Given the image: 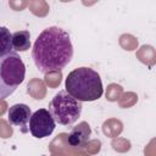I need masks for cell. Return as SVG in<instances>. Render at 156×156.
Segmentation results:
<instances>
[{
  "label": "cell",
  "mask_w": 156,
  "mask_h": 156,
  "mask_svg": "<svg viewBox=\"0 0 156 156\" xmlns=\"http://www.w3.org/2000/svg\"><path fill=\"white\" fill-rule=\"evenodd\" d=\"M73 57V45L68 32L51 26L45 28L35 39L32 58L41 73L62 71Z\"/></svg>",
  "instance_id": "obj_1"
},
{
  "label": "cell",
  "mask_w": 156,
  "mask_h": 156,
  "mask_svg": "<svg viewBox=\"0 0 156 156\" xmlns=\"http://www.w3.org/2000/svg\"><path fill=\"white\" fill-rule=\"evenodd\" d=\"M65 85L66 91L80 102L95 101L104 94L101 77L90 67H79L69 72Z\"/></svg>",
  "instance_id": "obj_2"
},
{
  "label": "cell",
  "mask_w": 156,
  "mask_h": 156,
  "mask_svg": "<svg viewBox=\"0 0 156 156\" xmlns=\"http://www.w3.org/2000/svg\"><path fill=\"white\" fill-rule=\"evenodd\" d=\"M26 66L15 51L0 57V100L12 95L24 80Z\"/></svg>",
  "instance_id": "obj_3"
},
{
  "label": "cell",
  "mask_w": 156,
  "mask_h": 156,
  "mask_svg": "<svg viewBox=\"0 0 156 156\" xmlns=\"http://www.w3.org/2000/svg\"><path fill=\"white\" fill-rule=\"evenodd\" d=\"M83 105L80 101L72 98L66 90H60L49 104V112L55 123L61 126H72L78 121L82 113Z\"/></svg>",
  "instance_id": "obj_4"
},
{
  "label": "cell",
  "mask_w": 156,
  "mask_h": 156,
  "mask_svg": "<svg viewBox=\"0 0 156 156\" xmlns=\"http://www.w3.org/2000/svg\"><path fill=\"white\" fill-rule=\"evenodd\" d=\"M28 124H29V132L37 139H43L49 136L56 127L52 116L46 108H39L34 113H32Z\"/></svg>",
  "instance_id": "obj_5"
},
{
  "label": "cell",
  "mask_w": 156,
  "mask_h": 156,
  "mask_svg": "<svg viewBox=\"0 0 156 156\" xmlns=\"http://www.w3.org/2000/svg\"><path fill=\"white\" fill-rule=\"evenodd\" d=\"M30 117H32V110L26 104H15L9 108L7 112L9 122L12 126L20 127L22 133H27L29 130V128L27 127Z\"/></svg>",
  "instance_id": "obj_6"
},
{
  "label": "cell",
  "mask_w": 156,
  "mask_h": 156,
  "mask_svg": "<svg viewBox=\"0 0 156 156\" xmlns=\"http://www.w3.org/2000/svg\"><path fill=\"white\" fill-rule=\"evenodd\" d=\"M90 135H91L90 126L83 121L71 129L67 138V143L74 147H83L90 140Z\"/></svg>",
  "instance_id": "obj_7"
},
{
  "label": "cell",
  "mask_w": 156,
  "mask_h": 156,
  "mask_svg": "<svg viewBox=\"0 0 156 156\" xmlns=\"http://www.w3.org/2000/svg\"><path fill=\"white\" fill-rule=\"evenodd\" d=\"M12 49L15 52L30 49V34L28 30H17L12 33Z\"/></svg>",
  "instance_id": "obj_8"
},
{
  "label": "cell",
  "mask_w": 156,
  "mask_h": 156,
  "mask_svg": "<svg viewBox=\"0 0 156 156\" xmlns=\"http://www.w3.org/2000/svg\"><path fill=\"white\" fill-rule=\"evenodd\" d=\"M12 33L6 27H0V57L12 52Z\"/></svg>",
  "instance_id": "obj_9"
}]
</instances>
